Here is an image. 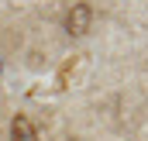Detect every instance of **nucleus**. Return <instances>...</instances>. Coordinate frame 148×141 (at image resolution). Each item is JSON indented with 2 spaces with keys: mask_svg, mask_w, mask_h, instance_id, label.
<instances>
[{
  "mask_svg": "<svg viewBox=\"0 0 148 141\" xmlns=\"http://www.w3.org/2000/svg\"><path fill=\"white\" fill-rule=\"evenodd\" d=\"M93 24V7L90 3H73V10L66 14V31L69 35H86Z\"/></svg>",
  "mask_w": 148,
  "mask_h": 141,
  "instance_id": "obj_1",
  "label": "nucleus"
},
{
  "mask_svg": "<svg viewBox=\"0 0 148 141\" xmlns=\"http://www.w3.org/2000/svg\"><path fill=\"white\" fill-rule=\"evenodd\" d=\"M10 138L14 141H38V131H35V124H31L24 114H17V117L10 120Z\"/></svg>",
  "mask_w": 148,
  "mask_h": 141,
  "instance_id": "obj_2",
  "label": "nucleus"
}]
</instances>
